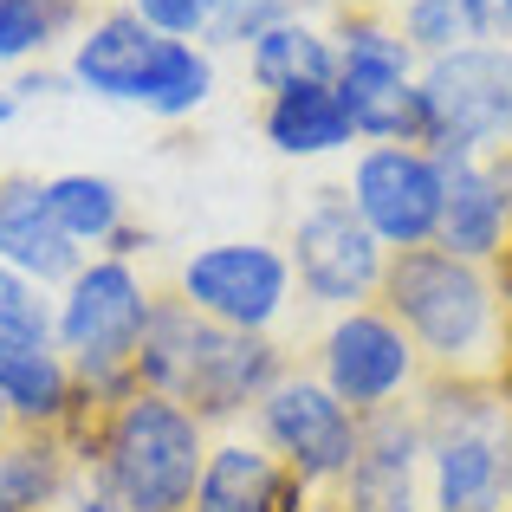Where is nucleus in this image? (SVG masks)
<instances>
[{"label": "nucleus", "instance_id": "1", "mask_svg": "<svg viewBox=\"0 0 512 512\" xmlns=\"http://www.w3.org/2000/svg\"><path fill=\"white\" fill-rule=\"evenodd\" d=\"M376 305L422 350V376H454V383L506 376V318L493 266H474L448 247H396Z\"/></svg>", "mask_w": 512, "mask_h": 512}, {"label": "nucleus", "instance_id": "2", "mask_svg": "<svg viewBox=\"0 0 512 512\" xmlns=\"http://www.w3.org/2000/svg\"><path fill=\"white\" fill-rule=\"evenodd\" d=\"M59 435L104 474L124 512H195V487L214 448L195 409L156 396V389H130L124 402H104V409L78 396V415Z\"/></svg>", "mask_w": 512, "mask_h": 512}, {"label": "nucleus", "instance_id": "3", "mask_svg": "<svg viewBox=\"0 0 512 512\" xmlns=\"http://www.w3.org/2000/svg\"><path fill=\"white\" fill-rule=\"evenodd\" d=\"M292 370L286 344L266 331H227L214 318H201L175 286L156 292L150 331L137 350V389L195 409L201 422H240L260 409V396Z\"/></svg>", "mask_w": 512, "mask_h": 512}, {"label": "nucleus", "instance_id": "4", "mask_svg": "<svg viewBox=\"0 0 512 512\" xmlns=\"http://www.w3.org/2000/svg\"><path fill=\"white\" fill-rule=\"evenodd\" d=\"M65 72L85 98L104 104H137L150 117H195L214 98V52L201 39H169L143 13L111 7L78 26Z\"/></svg>", "mask_w": 512, "mask_h": 512}, {"label": "nucleus", "instance_id": "5", "mask_svg": "<svg viewBox=\"0 0 512 512\" xmlns=\"http://www.w3.org/2000/svg\"><path fill=\"white\" fill-rule=\"evenodd\" d=\"M156 312V286L137 273V260L117 253H91L72 279L59 286V312H52V344L78 370V389L91 402H124L137 389V350Z\"/></svg>", "mask_w": 512, "mask_h": 512}, {"label": "nucleus", "instance_id": "6", "mask_svg": "<svg viewBox=\"0 0 512 512\" xmlns=\"http://www.w3.org/2000/svg\"><path fill=\"white\" fill-rule=\"evenodd\" d=\"M415 415L428 435V512H506V389L422 376Z\"/></svg>", "mask_w": 512, "mask_h": 512}, {"label": "nucleus", "instance_id": "7", "mask_svg": "<svg viewBox=\"0 0 512 512\" xmlns=\"http://www.w3.org/2000/svg\"><path fill=\"white\" fill-rule=\"evenodd\" d=\"M415 143L435 163L512 150V46H461L415 78Z\"/></svg>", "mask_w": 512, "mask_h": 512}, {"label": "nucleus", "instance_id": "8", "mask_svg": "<svg viewBox=\"0 0 512 512\" xmlns=\"http://www.w3.org/2000/svg\"><path fill=\"white\" fill-rule=\"evenodd\" d=\"M338 98L363 143H415V78L422 59L383 7H338Z\"/></svg>", "mask_w": 512, "mask_h": 512}, {"label": "nucleus", "instance_id": "9", "mask_svg": "<svg viewBox=\"0 0 512 512\" xmlns=\"http://www.w3.org/2000/svg\"><path fill=\"white\" fill-rule=\"evenodd\" d=\"M253 441L266 454H279V467H292L318 500H331L338 480L350 474V461H357L363 415L344 409L318 383V370H286L260 396V409H253Z\"/></svg>", "mask_w": 512, "mask_h": 512}, {"label": "nucleus", "instance_id": "10", "mask_svg": "<svg viewBox=\"0 0 512 512\" xmlns=\"http://www.w3.org/2000/svg\"><path fill=\"white\" fill-rule=\"evenodd\" d=\"M286 260H292V286L318 312H350V305H376L389 247L350 208V188H318L286 234Z\"/></svg>", "mask_w": 512, "mask_h": 512}, {"label": "nucleus", "instance_id": "11", "mask_svg": "<svg viewBox=\"0 0 512 512\" xmlns=\"http://www.w3.org/2000/svg\"><path fill=\"white\" fill-rule=\"evenodd\" d=\"M312 370L344 409L383 415L396 402H415V389H422V350L409 344V331L383 305H350V312H331V325L318 331Z\"/></svg>", "mask_w": 512, "mask_h": 512}, {"label": "nucleus", "instance_id": "12", "mask_svg": "<svg viewBox=\"0 0 512 512\" xmlns=\"http://www.w3.org/2000/svg\"><path fill=\"white\" fill-rule=\"evenodd\" d=\"M175 292L214 325L273 338L299 286H292V260L279 247H266V240H214V247H195L175 266Z\"/></svg>", "mask_w": 512, "mask_h": 512}, {"label": "nucleus", "instance_id": "13", "mask_svg": "<svg viewBox=\"0 0 512 512\" xmlns=\"http://www.w3.org/2000/svg\"><path fill=\"white\" fill-rule=\"evenodd\" d=\"M350 208L370 221V234L396 247H435L441 208H448V169L422 143H370L350 163Z\"/></svg>", "mask_w": 512, "mask_h": 512}, {"label": "nucleus", "instance_id": "14", "mask_svg": "<svg viewBox=\"0 0 512 512\" xmlns=\"http://www.w3.org/2000/svg\"><path fill=\"white\" fill-rule=\"evenodd\" d=\"M331 512H428V435L415 402L363 415L357 461L325 500Z\"/></svg>", "mask_w": 512, "mask_h": 512}, {"label": "nucleus", "instance_id": "15", "mask_svg": "<svg viewBox=\"0 0 512 512\" xmlns=\"http://www.w3.org/2000/svg\"><path fill=\"white\" fill-rule=\"evenodd\" d=\"M448 169V208H441L435 247L461 253L474 266H493L512 240V150L506 156H467Z\"/></svg>", "mask_w": 512, "mask_h": 512}, {"label": "nucleus", "instance_id": "16", "mask_svg": "<svg viewBox=\"0 0 512 512\" xmlns=\"http://www.w3.org/2000/svg\"><path fill=\"white\" fill-rule=\"evenodd\" d=\"M195 512H325V500L292 467H279V454H266L260 441L227 435L208 448Z\"/></svg>", "mask_w": 512, "mask_h": 512}, {"label": "nucleus", "instance_id": "17", "mask_svg": "<svg viewBox=\"0 0 512 512\" xmlns=\"http://www.w3.org/2000/svg\"><path fill=\"white\" fill-rule=\"evenodd\" d=\"M0 260L20 266L26 279H39L46 292H59L65 279L91 260V253L59 227L39 175H0Z\"/></svg>", "mask_w": 512, "mask_h": 512}, {"label": "nucleus", "instance_id": "18", "mask_svg": "<svg viewBox=\"0 0 512 512\" xmlns=\"http://www.w3.org/2000/svg\"><path fill=\"white\" fill-rule=\"evenodd\" d=\"M0 396H7L13 422L20 428H46L59 435L78 415V370L65 363V350L52 338H20V331H0Z\"/></svg>", "mask_w": 512, "mask_h": 512}, {"label": "nucleus", "instance_id": "19", "mask_svg": "<svg viewBox=\"0 0 512 512\" xmlns=\"http://www.w3.org/2000/svg\"><path fill=\"white\" fill-rule=\"evenodd\" d=\"M247 78L266 91V98L299 91V85H338V39H331V26L292 13V20L266 26V33L247 46Z\"/></svg>", "mask_w": 512, "mask_h": 512}, {"label": "nucleus", "instance_id": "20", "mask_svg": "<svg viewBox=\"0 0 512 512\" xmlns=\"http://www.w3.org/2000/svg\"><path fill=\"white\" fill-rule=\"evenodd\" d=\"M260 130H266V143H273L279 156H299V163L338 156L350 143H363L357 124H350V111H344V98H338V85H299V91L266 98Z\"/></svg>", "mask_w": 512, "mask_h": 512}, {"label": "nucleus", "instance_id": "21", "mask_svg": "<svg viewBox=\"0 0 512 512\" xmlns=\"http://www.w3.org/2000/svg\"><path fill=\"white\" fill-rule=\"evenodd\" d=\"M65 480H72V448H65V435L20 428V435L0 448V512H52L65 500Z\"/></svg>", "mask_w": 512, "mask_h": 512}, {"label": "nucleus", "instance_id": "22", "mask_svg": "<svg viewBox=\"0 0 512 512\" xmlns=\"http://www.w3.org/2000/svg\"><path fill=\"white\" fill-rule=\"evenodd\" d=\"M402 39L415 46V59H448L461 46H506V26L493 0H402L396 13Z\"/></svg>", "mask_w": 512, "mask_h": 512}, {"label": "nucleus", "instance_id": "23", "mask_svg": "<svg viewBox=\"0 0 512 512\" xmlns=\"http://www.w3.org/2000/svg\"><path fill=\"white\" fill-rule=\"evenodd\" d=\"M46 201L59 214V227L78 240L85 253H104L130 221V201L111 175H91V169H65V175H46Z\"/></svg>", "mask_w": 512, "mask_h": 512}, {"label": "nucleus", "instance_id": "24", "mask_svg": "<svg viewBox=\"0 0 512 512\" xmlns=\"http://www.w3.org/2000/svg\"><path fill=\"white\" fill-rule=\"evenodd\" d=\"M52 312H59V292H46L39 279H26L20 266L0 260V331H20V338H52Z\"/></svg>", "mask_w": 512, "mask_h": 512}, {"label": "nucleus", "instance_id": "25", "mask_svg": "<svg viewBox=\"0 0 512 512\" xmlns=\"http://www.w3.org/2000/svg\"><path fill=\"white\" fill-rule=\"evenodd\" d=\"M46 46H59V26L39 0H0V65H26Z\"/></svg>", "mask_w": 512, "mask_h": 512}, {"label": "nucleus", "instance_id": "26", "mask_svg": "<svg viewBox=\"0 0 512 512\" xmlns=\"http://www.w3.org/2000/svg\"><path fill=\"white\" fill-rule=\"evenodd\" d=\"M292 13H299V0H221V7H214V26H208V46H240L247 52L266 26L292 20Z\"/></svg>", "mask_w": 512, "mask_h": 512}, {"label": "nucleus", "instance_id": "27", "mask_svg": "<svg viewBox=\"0 0 512 512\" xmlns=\"http://www.w3.org/2000/svg\"><path fill=\"white\" fill-rule=\"evenodd\" d=\"M124 7L143 13L156 33H169V39H201V46H208V26H214V7H221V0H124Z\"/></svg>", "mask_w": 512, "mask_h": 512}, {"label": "nucleus", "instance_id": "28", "mask_svg": "<svg viewBox=\"0 0 512 512\" xmlns=\"http://www.w3.org/2000/svg\"><path fill=\"white\" fill-rule=\"evenodd\" d=\"M493 286H500V318H506V376H500V389L512 402V240H506L500 260H493Z\"/></svg>", "mask_w": 512, "mask_h": 512}, {"label": "nucleus", "instance_id": "29", "mask_svg": "<svg viewBox=\"0 0 512 512\" xmlns=\"http://www.w3.org/2000/svg\"><path fill=\"white\" fill-rule=\"evenodd\" d=\"M13 91H20V104H39V98H65V91H78V85H72V72H46V65H39V72L13 78Z\"/></svg>", "mask_w": 512, "mask_h": 512}, {"label": "nucleus", "instance_id": "30", "mask_svg": "<svg viewBox=\"0 0 512 512\" xmlns=\"http://www.w3.org/2000/svg\"><path fill=\"white\" fill-rule=\"evenodd\" d=\"M46 7V20L59 26V39H78V26H85V0H39Z\"/></svg>", "mask_w": 512, "mask_h": 512}, {"label": "nucleus", "instance_id": "31", "mask_svg": "<svg viewBox=\"0 0 512 512\" xmlns=\"http://www.w3.org/2000/svg\"><path fill=\"white\" fill-rule=\"evenodd\" d=\"M20 111H26V104H20V91H13V85H0V124H13Z\"/></svg>", "mask_w": 512, "mask_h": 512}, {"label": "nucleus", "instance_id": "32", "mask_svg": "<svg viewBox=\"0 0 512 512\" xmlns=\"http://www.w3.org/2000/svg\"><path fill=\"white\" fill-rule=\"evenodd\" d=\"M20 435V422H13V409H7V396H0V448H7V441Z\"/></svg>", "mask_w": 512, "mask_h": 512}, {"label": "nucleus", "instance_id": "33", "mask_svg": "<svg viewBox=\"0 0 512 512\" xmlns=\"http://www.w3.org/2000/svg\"><path fill=\"white\" fill-rule=\"evenodd\" d=\"M506 512H512V428H506Z\"/></svg>", "mask_w": 512, "mask_h": 512}, {"label": "nucleus", "instance_id": "34", "mask_svg": "<svg viewBox=\"0 0 512 512\" xmlns=\"http://www.w3.org/2000/svg\"><path fill=\"white\" fill-rule=\"evenodd\" d=\"M500 7V26H506V39H512V0H493Z\"/></svg>", "mask_w": 512, "mask_h": 512}, {"label": "nucleus", "instance_id": "35", "mask_svg": "<svg viewBox=\"0 0 512 512\" xmlns=\"http://www.w3.org/2000/svg\"><path fill=\"white\" fill-rule=\"evenodd\" d=\"M338 7H376V0H338Z\"/></svg>", "mask_w": 512, "mask_h": 512}, {"label": "nucleus", "instance_id": "36", "mask_svg": "<svg viewBox=\"0 0 512 512\" xmlns=\"http://www.w3.org/2000/svg\"><path fill=\"white\" fill-rule=\"evenodd\" d=\"M325 512H331V506H325Z\"/></svg>", "mask_w": 512, "mask_h": 512}]
</instances>
